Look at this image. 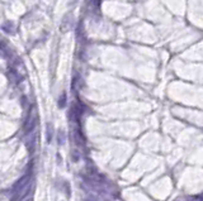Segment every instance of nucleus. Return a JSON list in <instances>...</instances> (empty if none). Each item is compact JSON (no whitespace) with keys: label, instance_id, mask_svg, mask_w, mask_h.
Returning a JSON list of instances; mask_svg holds the SVG:
<instances>
[{"label":"nucleus","instance_id":"2","mask_svg":"<svg viewBox=\"0 0 203 201\" xmlns=\"http://www.w3.org/2000/svg\"><path fill=\"white\" fill-rule=\"evenodd\" d=\"M51 137H52V129L48 125V128H47V140L48 142H51Z\"/></svg>","mask_w":203,"mask_h":201},{"label":"nucleus","instance_id":"1","mask_svg":"<svg viewBox=\"0 0 203 201\" xmlns=\"http://www.w3.org/2000/svg\"><path fill=\"white\" fill-rule=\"evenodd\" d=\"M29 178H32V176L31 175H25V176H23V177L20 178V180H18L15 182V185L13 186V192L15 194L17 191H19L22 187H24L27 183H29Z\"/></svg>","mask_w":203,"mask_h":201}]
</instances>
